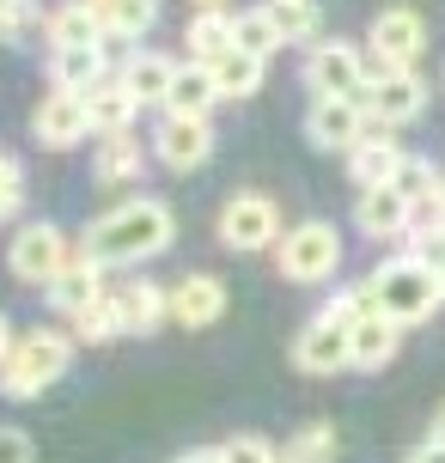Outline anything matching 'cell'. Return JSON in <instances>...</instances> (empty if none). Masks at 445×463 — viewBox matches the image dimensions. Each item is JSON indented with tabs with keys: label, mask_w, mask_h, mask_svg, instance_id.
<instances>
[{
	"label": "cell",
	"mask_w": 445,
	"mask_h": 463,
	"mask_svg": "<svg viewBox=\"0 0 445 463\" xmlns=\"http://www.w3.org/2000/svg\"><path fill=\"white\" fill-rule=\"evenodd\" d=\"M171 238H177L171 208H165L159 195H135V202L98 213L92 226H86L80 256H86V262H98V269H117V262H147V256H159Z\"/></svg>",
	"instance_id": "6da1fadb"
},
{
	"label": "cell",
	"mask_w": 445,
	"mask_h": 463,
	"mask_svg": "<svg viewBox=\"0 0 445 463\" xmlns=\"http://www.w3.org/2000/svg\"><path fill=\"white\" fill-rule=\"evenodd\" d=\"M68 366H73V335H62V329H31L0 360V396L31 402V396H43Z\"/></svg>",
	"instance_id": "7a4b0ae2"
},
{
	"label": "cell",
	"mask_w": 445,
	"mask_h": 463,
	"mask_svg": "<svg viewBox=\"0 0 445 463\" xmlns=\"http://www.w3.org/2000/svg\"><path fill=\"white\" fill-rule=\"evenodd\" d=\"M373 299H378V317H391L397 329H409V324H427L445 305V293H440V275H433L427 262L397 256V262H384L373 275Z\"/></svg>",
	"instance_id": "3957f363"
},
{
	"label": "cell",
	"mask_w": 445,
	"mask_h": 463,
	"mask_svg": "<svg viewBox=\"0 0 445 463\" xmlns=\"http://www.w3.org/2000/svg\"><path fill=\"white\" fill-rule=\"evenodd\" d=\"M348 360H354V311L336 299L293 335V366L299 372H342Z\"/></svg>",
	"instance_id": "277c9868"
},
{
	"label": "cell",
	"mask_w": 445,
	"mask_h": 463,
	"mask_svg": "<svg viewBox=\"0 0 445 463\" xmlns=\"http://www.w3.org/2000/svg\"><path fill=\"white\" fill-rule=\"evenodd\" d=\"M68 262H73L68 238H62V226H49V220L19 226V232H13V244H6V269H13V280H24V287H49Z\"/></svg>",
	"instance_id": "5b68a950"
},
{
	"label": "cell",
	"mask_w": 445,
	"mask_h": 463,
	"mask_svg": "<svg viewBox=\"0 0 445 463\" xmlns=\"http://www.w3.org/2000/svg\"><path fill=\"white\" fill-rule=\"evenodd\" d=\"M342 269V238L329 220H305L281 238V275L287 280H329Z\"/></svg>",
	"instance_id": "8992f818"
},
{
	"label": "cell",
	"mask_w": 445,
	"mask_h": 463,
	"mask_svg": "<svg viewBox=\"0 0 445 463\" xmlns=\"http://www.w3.org/2000/svg\"><path fill=\"white\" fill-rule=\"evenodd\" d=\"M281 238V208L257 195V189H238L232 202L220 208V244L226 250H269Z\"/></svg>",
	"instance_id": "52a82bcc"
},
{
	"label": "cell",
	"mask_w": 445,
	"mask_h": 463,
	"mask_svg": "<svg viewBox=\"0 0 445 463\" xmlns=\"http://www.w3.org/2000/svg\"><path fill=\"white\" fill-rule=\"evenodd\" d=\"M305 80H311V92L317 98H366V61H360V49L354 43H311L305 55Z\"/></svg>",
	"instance_id": "ba28073f"
},
{
	"label": "cell",
	"mask_w": 445,
	"mask_h": 463,
	"mask_svg": "<svg viewBox=\"0 0 445 463\" xmlns=\"http://www.w3.org/2000/svg\"><path fill=\"white\" fill-rule=\"evenodd\" d=\"M305 135L311 146H324V153H354L360 140L373 135V116L360 98H317L311 116H305Z\"/></svg>",
	"instance_id": "9c48e42d"
},
{
	"label": "cell",
	"mask_w": 445,
	"mask_h": 463,
	"mask_svg": "<svg viewBox=\"0 0 445 463\" xmlns=\"http://www.w3.org/2000/svg\"><path fill=\"white\" fill-rule=\"evenodd\" d=\"M366 116H373V128H402V122H415L427 104V86L415 80V73L402 68H378L373 80H366Z\"/></svg>",
	"instance_id": "30bf717a"
},
{
	"label": "cell",
	"mask_w": 445,
	"mask_h": 463,
	"mask_svg": "<svg viewBox=\"0 0 445 463\" xmlns=\"http://www.w3.org/2000/svg\"><path fill=\"white\" fill-rule=\"evenodd\" d=\"M373 61L378 68H402V73H415V55L427 49V24L421 13H409V6H384L373 19Z\"/></svg>",
	"instance_id": "8fae6325"
},
{
	"label": "cell",
	"mask_w": 445,
	"mask_h": 463,
	"mask_svg": "<svg viewBox=\"0 0 445 463\" xmlns=\"http://www.w3.org/2000/svg\"><path fill=\"white\" fill-rule=\"evenodd\" d=\"M153 153H159L171 171H195V165L213 159V122L208 116H165L153 128Z\"/></svg>",
	"instance_id": "7c38bea8"
},
{
	"label": "cell",
	"mask_w": 445,
	"mask_h": 463,
	"mask_svg": "<svg viewBox=\"0 0 445 463\" xmlns=\"http://www.w3.org/2000/svg\"><path fill=\"white\" fill-rule=\"evenodd\" d=\"M31 128H37V140L43 146H80V140L92 135V122H86V98L80 92H49L43 104H37V116H31Z\"/></svg>",
	"instance_id": "4fadbf2b"
},
{
	"label": "cell",
	"mask_w": 445,
	"mask_h": 463,
	"mask_svg": "<svg viewBox=\"0 0 445 463\" xmlns=\"http://www.w3.org/2000/svg\"><path fill=\"white\" fill-rule=\"evenodd\" d=\"M220 317H226V287H220V275H184L171 287V324L208 329Z\"/></svg>",
	"instance_id": "5bb4252c"
},
{
	"label": "cell",
	"mask_w": 445,
	"mask_h": 463,
	"mask_svg": "<svg viewBox=\"0 0 445 463\" xmlns=\"http://www.w3.org/2000/svg\"><path fill=\"white\" fill-rule=\"evenodd\" d=\"M397 171H402V146L391 140V128H373V135L348 153V177L360 189H391V184H397Z\"/></svg>",
	"instance_id": "9a60e30c"
},
{
	"label": "cell",
	"mask_w": 445,
	"mask_h": 463,
	"mask_svg": "<svg viewBox=\"0 0 445 463\" xmlns=\"http://www.w3.org/2000/svg\"><path fill=\"white\" fill-rule=\"evenodd\" d=\"M354 226L366 232V238H402V232L415 226V208L402 202L397 189H360V202H354Z\"/></svg>",
	"instance_id": "2e32d148"
},
{
	"label": "cell",
	"mask_w": 445,
	"mask_h": 463,
	"mask_svg": "<svg viewBox=\"0 0 445 463\" xmlns=\"http://www.w3.org/2000/svg\"><path fill=\"white\" fill-rule=\"evenodd\" d=\"M104 299V269L98 262H86V256H73L62 275L49 280V305L62 311V317H80L86 305H98Z\"/></svg>",
	"instance_id": "e0dca14e"
},
{
	"label": "cell",
	"mask_w": 445,
	"mask_h": 463,
	"mask_svg": "<svg viewBox=\"0 0 445 463\" xmlns=\"http://www.w3.org/2000/svg\"><path fill=\"white\" fill-rule=\"evenodd\" d=\"M171 80H177V61L159 55V49H135L128 61H122V86L135 104H165L171 98Z\"/></svg>",
	"instance_id": "ac0fdd59"
},
{
	"label": "cell",
	"mask_w": 445,
	"mask_h": 463,
	"mask_svg": "<svg viewBox=\"0 0 445 463\" xmlns=\"http://www.w3.org/2000/svg\"><path fill=\"white\" fill-rule=\"evenodd\" d=\"M135 98H128V86H122V73H110V80H98L92 92H86V122H92V135H128L135 128Z\"/></svg>",
	"instance_id": "d6986e66"
},
{
	"label": "cell",
	"mask_w": 445,
	"mask_h": 463,
	"mask_svg": "<svg viewBox=\"0 0 445 463\" xmlns=\"http://www.w3.org/2000/svg\"><path fill=\"white\" fill-rule=\"evenodd\" d=\"M49 80H55V92H92L98 80H110V61H104V43L92 49H55L49 55Z\"/></svg>",
	"instance_id": "ffe728a7"
},
{
	"label": "cell",
	"mask_w": 445,
	"mask_h": 463,
	"mask_svg": "<svg viewBox=\"0 0 445 463\" xmlns=\"http://www.w3.org/2000/svg\"><path fill=\"white\" fill-rule=\"evenodd\" d=\"M220 104V86H213V68L202 61H184L177 80H171V98H165V116H208Z\"/></svg>",
	"instance_id": "44dd1931"
},
{
	"label": "cell",
	"mask_w": 445,
	"mask_h": 463,
	"mask_svg": "<svg viewBox=\"0 0 445 463\" xmlns=\"http://www.w3.org/2000/svg\"><path fill=\"white\" fill-rule=\"evenodd\" d=\"M141 165H147V146L135 140V128H128V135H104L98 140L92 177L98 184H128V177H141Z\"/></svg>",
	"instance_id": "7402d4cb"
},
{
	"label": "cell",
	"mask_w": 445,
	"mask_h": 463,
	"mask_svg": "<svg viewBox=\"0 0 445 463\" xmlns=\"http://www.w3.org/2000/svg\"><path fill=\"white\" fill-rule=\"evenodd\" d=\"M49 43L55 49H92V43H104V24H98V13L86 0H68V6L49 13Z\"/></svg>",
	"instance_id": "603a6c76"
},
{
	"label": "cell",
	"mask_w": 445,
	"mask_h": 463,
	"mask_svg": "<svg viewBox=\"0 0 445 463\" xmlns=\"http://www.w3.org/2000/svg\"><path fill=\"white\" fill-rule=\"evenodd\" d=\"M397 342H402V329L391 324V317H354V360L348 366L378 372L391 354H397Z\"/></svg>",
	"instance_id": "cb8c5ba5"
},
{
	"label": "cell",
	"mask_w": 445,
	"mask_h": 463,
	"mask_svg": "<svg viewBox=\"0 0 445 463\" xmlns=\"http://www.w3.org/2000/svg\"><path fill=\"white\" fill-rule=\"evenodd\" d=\"M117 299H122V324L135 329V335L171 324V293H165V287H153V280H135L128 293H117Z\"/></svg>",
	"instance_id": "d4e9b609"
},
{
	"label": "cell",
	"mask_w": 445,
	"mask_h": 463,
	"mask_svg": "<svg viewBox=\"0 0 445 463\" xmlns=\"http://www.w3.org/2000/svg\"><path fill=\"white\" fill-rule=\"evenodd\" d=\"M262 13L281 31V43H317V24H324L317 0H262Z\"/></svg>",
	"instance_id": "484cf974"
},
{
	"label": "cell",
	"mask_w": 445,
	"mask_h": 463,
	"mask_svg": "<svg viewBox=\"0 0 445 463\" xmlns=\"http://www.w3.org/2000/svg\"><path fill=\"white\" fill-rule=\"evenodd\" d=\"M189 55L213 68L220 55H232V13H195L189 19Z\"/></svg>",
	"instance_id": "4316f807"
},
{
	"label": "cell",
	"mask_w": 445,
	"mask_h": 463,
	"mask_svg": "<svg viewBox=\"0 0 445 463\" xmlns=\"http://www.w3.org/2000/svg\"><path fill=\"white\" fill-rule=\"evenodd\" d=\"M213 86H220V98H251L262 86V61L244 55V49H232V55L213 61Z\"/></svg>",
	"instance_id": "83f0119b"
},
{
	"label": "cell",
	"mask_w": 445,
	"mask_h": 463,
	"mask_svg": "<svg viewBox=\"0 0 445 463\" xmlns=\"http://www.w3.org/2000/svg\"><path fill=\"white\" fill-rule=\"evenodd\" d=\"M153 19H159V0H110L98 13L104 37H141V31H153Z\"/></svg>",
	"instance_id": "f1b7e54d"
},
{
	"label": "cell",
	"mask_w": 445,
	"mask_h": 463,
	"mask_svg": "<svg viewBox=\"0 0 445 463\" xmlns=\"http://www.w3.org/2000/svg\"><path fill=\"white\" fill-rule=\"evenodd\" d=\"M232 49H244V55L269 61V55L281 49V31L269 24V13H262V6H251V13H238V19H232Z\"/></svg>",
	"instance_id": "f546056e"
},
{
	"label": "cell",
	"mask_w": 445,
	"mask_h": 463,
	"mask_svg": "<svg viewBox=\"0 0 445 463\" xmlns=\"http://www.w3.org/2000/svg\"><path fill=\"white\" fill-rule=\"evenodd\" d=\"M122 299L117 293H104L98 305H86L80 317H73V342H110V335H122Z\"/></svg>",
	"instance_id": "4dcf8cb0"
},
{
	"label": "cell",
	"mask_w": 445,
	"mask_h": 463,
	"mask_svg": "<svg viewBox=\"0 0 445 463\" xmlns=\"http://www.w3.org/2000/svg\"><path fill=\"white\" fill-rule=\"evenodd\" d=\"M329 458H336V427L329 420H311L305 433H293L281 463H329Z\"/></svg>",
	"instance_id": "1f68e13d"
},
{
	"label": "cell",
	"mask_w": 445,
	"mask_h": 463,
	"mask_svg": "<svg viewBox=\"0 0 445 463\" xmlns=\"http://www.w3.org/2000/svg\"><path fill=\"white\" fill-rule=\"evenodd\" d=\"M402 195V202H409V208H433V189H440V171H433V165L427 159H402V171H397V184H391Z\"/></svg>",
	"instance_id": "d6a6232c"
},
{
	"label": "cell",
	"mask_w": 445,
	"mask_h": 463,
	"mask_svg": "<svg viewBox=\"0 0 445 463\" xmlns=\"http://www.w3.org/2000/svg\"><path fill=\"white\" fill-rule=\"evenodd\" d=\"M24 208V171L13 153H0V220H13Z\"/></svg>",
	"instance_id": "836d02e7"
},
{
	"label": "cell",
	"mask_w": 445,
	"mask_h": 463,
	"mask_svg": "<svg viewBox=\"0 0 445 463\" xmlns=\"http://www.w3.org/2000/svg\"><path fill=\"white\" fill-rule=\"evenodd\" d=\"M220 458H226V463H281V458H275V445L257 439V433H238V439H226V445H220Z\"/></svg>",
	"instance_id": "e575fe53"
},
{
	"label": "cell",
	"mask_w": 445,
	"mask_h": 463,
	"mask_svg": "<svg viewBox=\"0 0 445 463\" xmlns=\"http://www.w3.org/2000/svg\"><path fill=\"white\" fill-rule=\"evenodd\" d=\"M0 463H37V445L19 427H0Z\"/></svg>",
	"instance_id": "d590c367"
},
{
	"label": "cell",
	"mask_w": 445,
	"mask_h": 463,
	"mask_svg": "<svg viewBox=\"0 0 445 463\" xmlns=\"http://www.w3.org/2000/svg\"><path fill=\"white\" fill-rule=\"evenodd\" d=\"M409 463H445V445H440V439L415 445V451H409Z\"/></svg>",
	"instance_id": "8d00e7d4"
},
{
	"label": "cell",
	"mask_w": 445,
	"mask_h": 463,
	"mask_svg": "<svg viewBox=\"0 0 445 463\" xmlns=\"http://www.w3.org/2000/svg\"><path fill=\"white\" fill-rule=\"evenodd\" d=\"M13 342H19V335H13V324H6V311H0V360L13 354Z\"/></svg>",
	"instance_id": "74e56055"
},
{
	"label": "cell",
	"mask_w": 445,
	"mask_h": 463,
	"mask_svg": "<svg viewBox=\"0 0 445 463\" xmlns=\"http://www.w3.org/2000/svg\"><path fill=\"white\" fill-rule=\"evenodd\" d=\"M177 463H226V458H220V445H213V451H184Z\"/></svg>",
	"instance_id": "f35d334b"
},
{
	"label": "cell",
	"mask_w": 445,
	"mask_h": 463,
	"mask_svg": "<svg viewBox=\"0 0 445 463\" xmlns=\"http://www.w3.org/2000/svg\"><path fill=\"white\" fill-rule=\"evenodd\" d=\"M433 220L445 226V171H440V189H433Z\"/></svg>",
	"instance_id": "ab89813d"
},
{
	"label": "cell",
	"mask_w": 445,
	"mask_h": 463,
	"mask_svg": "<svg viewBox=\"0 0 445 463\" xmlns=\"http://www.w3.org/2000/svg\"><path fill=\"white\" fill-rule=\"evenodd\" d=\"M195 13H232V0H195Z\"/></svg>",
	"instance_id": "60d3db41"
},
{
	"label": "cell",
	"mask_w": 445,
	"mask_h": 463,
	"mask_svg": "<svg viewBox=\"0 0 445 463\" xmlns=\"http://www.w3.org/2000/svg\"><path fill=\"white\" fill-rule=\"evenodd\" d=\"M433 439L445 445V402H440V415H433Z\"/></svg>",
	"instance_id": "b9f144b4"
},
{
	"label": "cell",
	"mask_w": 445,
	"mask_h": 463,
	"mask_svg": "<svg viewBox=\"0 0 445 463\" xmlns=\"http://www.w3.org/2000/svg\"><path fill=\"white\" fill-rule=\"evenodd\" d=\"M86 6H92V13H104V6H110V0H86Z\"/></svg>",
	"instance_id": "7bdbcfd3"
},
{
	"label": "cell",
	"mask_w": 445,
	"mask_h": 463,
	"mask_svg": "<svg viewBox=\"0 0 445 463\" xmlns=\"http://www.w3.org/2000/svg\"><path fill=\"white\" fill-rule=\"evenodd\" d=\"M433 275H440V293H445V269H433Z\"/></svg>",
	"instance_id": "ee69618b"
}]
</instances>
